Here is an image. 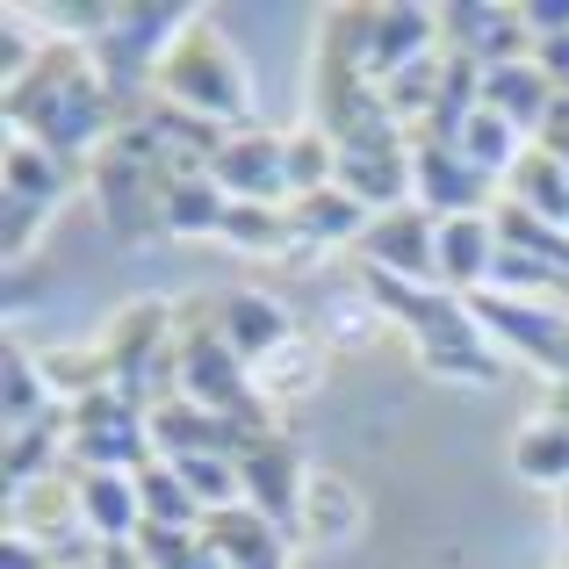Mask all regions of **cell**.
<instances>
[{
  "label": "cell",
  "instance_id": "obj_1",
  "mask_svg": "<svg viewBox=\"0 0 569 569\" xmlns=\"http://www.w3.org/2000/svg\"><path fill=\"white\" fill-rule=\"evenodd\" d=\"M0 109H8V138L43 144V152L66 159V167H94L101 144L130 123L123 101H116L109 80H101L94 51H87V43H72V37L43 43L37 66L8 87V101H0Z\"/></svg>",
  "mask_w": 569,
  "mask_h": 569
},
{
  "label": "cell",
  "instance_id": "obj_2",
  "mask_svg": "<svg viewBox=\"0 0 569 569\" xmlns=\"http://www.w3.org/2000/svg\"><path fill=\"white\" fill-rule=\"evenodd\" d=\"M361 289H368V303L389 310V318L411 332L418 361H426L440 382H469V389H490V382H498V353H490V339H483V325H476L469 296L432 289V281L368 274V267H361Z\"/></svg>",
  "mask_w": 569,
  "mask_h": 569
},
{
  "label": "cell",
  "instance_id": "obj_3",
  "mask_svg": "<svg viewBox=\"0 0 569 569\" xmlns=\"http://www.w3.org/2000/svg\"><path fill=\"white\" fill-rule=\"evenodd\" d=\"M173 173H194V167H173V152L152 138V123L130 116V123L101 144V159L87 167L94 202H101V223H109L123 246L167 231V188H173Z\"/></svg>",
  "mask_w": 569,
  "mask_h": 569
},
{
  "label": "cell",
  "instance_id": "obj_4",
  "mask_svg": "<svg viewBox=\"0 0 569 569\" xmlns=\"http://www.w3.org/2000/svg\"><path fill=\"white\" fill-rule=\"evenodd\" d=\"M181 397L188 403H202V411H217V418H231V426H246V432H274V403L260 397V382H252V368L231 353V339H223V325H217V303H188L181 310Z\"/></svg>",
  "mask_w": 569,
  "mask_h": 569
},
{
  "label": "cell",
  "instance_id": "obj_5",
  "mask_svg": "<svg viewBox=\"0 0 569 569\" xmlns=\"http://www.w3.org/2000/svg\"><path fill=\"white\" fill-rule=\"evenodd\" d=\"M159 101H173V109H188V116H202V123L231 130V138L252 123L246 66H238V51L209 22H188L181 43L167 51V66H159Z\"/></svg>",
  "mask_w": 569,
  "mask_h": 569
},
{
  "label": "cell",
  "instance_id": "obj_6",
  "mask_svg": "<svg viewBox=\"0 0 569 569\" xmlns=\"http://www.w3.org/2000/svg\"><path fill=\"white\" fill-rule=\"evenodd\" d=\"M181 310L173 303H130L123 318L109 325V389H123L144 418L167 397H181Z\"/></svg>",
  "mask_w": 569,
  "mask_h": 569
},
{
  "label": "cell",
  "instance_id": "obj_7",
  "mask_svg": "<svg viewBox=\"0 0 569 569\" xmlns=\"http://www.w3.org/2000/svg\"><path fill=\"white\" fill-rule=\"evenodd\" d=\"M188 22H194V14L173 8V0H159V8H109V14H101V29H94V66H101V80H109V94L123 101V116H138L130 101L159 80L167 51L181 43L173 29H188Z\"/></svg>",
  "mask_w": 569,
  "mask_h": 569
},
{
  "label": "cell",
  "instance_id": "obj_8",
  "mask_svg": "<svg viewBox=\"0 0 569 569\" xmlns=\"http://www.w3.org/2000/svg\"><path fill=\"white\" fill-rule=\"evenodd\" d=\"M339 29H347L353 58H361V72L376 87L403 80L411 66H426L432 51H440V14L418 8V0H382V8H332Z\"/></svg>",
  "mask_w": 569,
  "mask_h": 569
},
{
  "label": "cell",
  "instance_id": "obj_9",
  "mask_svg": "<svg viewBox=\"0 0 569 569\" xmlns=\"http://www.w3.org/2000/svg\"><path fill=\"white\" fill-rule=\"evenodd\" d=\"M72 455L80 469H116L138 476L152 461V418L123 397V389H94V397H72Z\"/></svg>",
  "mask_w": 569,
  "mask_h": 569
},
{
  "label": "cell",
  "instance_id": "obj_10",
  "mask_svg": "<svg viewBox=\"0 0 569 569\" xmlns=\"http://www.w3.org/2000/svg\"><path fill=\"white\" fill-rule=\"evenodd\" d=\"M476 325H483V339H498V347H512L519 361L533 368H556L569 361V310L548 303V296H505V289H476L469 296Z\"/></svg>",
  "mask_w": 569,
  "mask_h": 569
},
{
  "label": "cell",
  "instance_id": "obj_11",
  "mask_svg": "<svg viewBox=\"0 0 569 569\" xmlns=\"http://www.w3.org/2000/svg\"><path fill=\"white\" fill-rule=\"evenodd\" d=\"M440 51L447 58H469V66L498 72V66H519L533 58V29H527V8H490V0H447L440 8Z\"/></svg>",
  "mask_w": 569,
  "mask_h": 569
},
{
  "label": "cell",
  "instance_id": "obj_12",
  "mask_svg": "<svg viewBox=\"0 0 569 569\" xmlns=\"http://www.w3.org/2000/svg\"><path fill=\"white\" fill-rule=\"evenodd\" d=\"M361 267L368 274H397V281H432L440 289V217L426 209H389L361 231Z\"/></svg>",
  "mask_w": 569,
  "mask_h": 569
},
{
  "label": "cell",
  "instance_id": "obj_13",
  "mask_svg": "<svg viewBox=\"0 0 569 569\" xmlns=\"http://www.w3.org/2000/svg\"><path fill=\"white\" fill-rule=\"evenodd\" d=\"M238 476H246V505H252V512H267L281 533L303 527L310 469H303V455H296L289 432H267V440H252L246 455H238Z\"/></svg>",
  "mask_w": 569,
  "mask_h": 569
},
{
  "label": "cell",
  "instance_id": "obj_14",
  "mask_svg": "<svg viewBox=\"0 0 569 569\" xmlns=\"http://www.w3.org/2000/svg\"><path fill=\"white\" fill-rule=\"evenodd\" d=\"M217 188L231 202H267V209H289L296 188H289V138H267V130H238L231 144L217 152Z\"/></svg>",
  "mask_w": 569,
  "mask_h": 569
},
{
  "label": "cell",
  "instance_id": "obj_15",
  "mask_svg": "<svg viewBox=\"0 0 569 569\" xmlns=\"http://www.w3.org/2000/svg\"><path fill=\"white\" fill-rule=\"evenodd\" d=\"M490 173H476L469 159L455 152V144H411V202L426 209V217H483L490 202Z\"/></svg>",
  "mask_w": 569,
  "mask_h": 569
},
{
  "label": "cell",
  "instance_id": "obj_16",
  "mask_svg": "<svg viewBox=\"0 0 569 569\" xmlns=\"http://www.w3.org/2000/svg\"><path fill=\"white\" fill-rule=\"evenodd\" d=\"M217 325H223V339H231V353L246 368H267L281 347L296 339V318H289V303H274L267 289H223L217 296Z\"/></svg>",
  "mask_w": 569,
  "mask_h": 569
},
{
  "label": "cell",
  "instance_id": "obj_17",
  "mask_svg": "<svg viewBox=\"0 0 569 569\" xmlns=\"http://www.w3.org/2000/svg\"><path fill=\"white\" fill-rule=\"evenodd\" d=\"M252 440H267V432H246V426H231V418L202 411V403H188V397H167L152 411V447L167 461H181V455H246Z\"/></svg>",
  "mask_w": 569,
  "mask_h": 569
},
{
  "label": "cell",
  "instance_id": "obj_18",
  "mask_svg": "<svg viewBox=\"0 0 569 569\" xmlns=\"http://www.w3.org/2000/svg\"><path fill=\"white\" fill-rule=\"evenodd\" d=\"M72 490H80V519L101 548H130L144 533V498H138V476H116V469H72Z\"/></svg>",
  "mask_w": 569,
  "mask_h": 569
},
{
  "label": "cell",
  "instance_id": "obj_19",
  "mask_svg": "<svg viewBox=\"0 0 569 569\" xmlns=\"http://www.w3.org/2000/svg\"><path fill=\"white\" fill-rule=\"evenodd\" d=\"M202 541L217 548L231 569H289V533H281L267 512H252V505L209 512V519H202Z\"/></svg>",
  "mask_w": 569,
  "mask_h": 569
},
{
  "label": "cell",
  "instance_id": "obj_20",
  "mask_svg": "<svg viewBox=\"0 0 569 569\" xmlns=\"http://www.w3.org/2000/svg\"><path fill=\"white\" fill-rule=\"evenodd\" d=\"M556 80H548L533 58H519V66H498V72H483V109H498L505 123L527 138V130H548V116H556Z\"/></svg>",
  "mask_w": 569,
  "mask_h": 569
},
{
  "label": "cell",
  "instance_id": "obj_21",
  "mask_svg": "<svg viewBox=\"0 0 569 569\" xmlns=\"http://www.w3.org/2000/svg\"><path fill=\"white\" fill-rule=\"evenodd\" d=\"M490 267H498V217H447L440 223V289H490Z\"/></svg>",
  "mask_w": 569,
  "mask_h": 569
},
{
  "label": "cell",
  "instance_id": "obj_22",
  "mask_svg": "<svg viewBox=\"0 0 569 569\" xmlns=\"http://www.w3.org/2000/svg\"><path fill=\"white\" fill-rule=\"evenodd\" d=\"M505 188H512L519 209H533L541 223L569 231V159H556L548 144H527V159L505 173Z\"/></svg>",
  "mask_w": 569,
  "mask_h": 569
},
{
  "label": "cell",
  "instance_id": "obj_23",
  "mask_svg": "<svg viewBox=\"0 0 569 569\" xmlns=\"http://www.w3.org/2000/svg\"><path fill=\"white\" fill-rule=\"evenodd\" d=\"M289 223H296V238H303V246H347V238L361 246V231L376 217H368V209L332 181V188H318V194H296V202H289Z\"/></svg>",
  "mask_w": 569,
  "mask_h": 569
},
{
  "label": "cell",
  "instance_id": "obj_24",
  "mask_svg": "<svg viewBox=\"0 0 569 569\" xmlns=\"http://www.w3.org/2000/svg\"><path fill=\"white\" fill-rule=\"evenodd\" d=\"M512 469L527 476V483H541V490H569V418L562 411H541V418L519 426Z\"/></svg>",
  "mask_w": 569,
  "mask_h": 569
},
{
  "label": "cell",
  "instance_id": "obj_25",
  "mask_svg": "<svg viewBox=\"0 0 569 569\" xmlns=\"http://www.w3.org/2000/svg\"><path fill=\"white\" fill-rule=\"evenodd\" d=\"M223 217H231V194L217 188V173H209V167L173 173V188H167V231H181V238H223Z\"/></svg>",
  "mask_w": 569,
  "mask_h": 569
},
{
  "label": "cell",
  "instance_id": "obj_26",
  "mask_svg": "<svg viewBox=\"0 0 569 569\" xmlns=\"http://www.w3.org/2000/svg\"><path fill=\"white\" fill-rule=\"evenodd\" d=\"M66 159H51L43 144H22L8 138V152H0V188H8V202H29V209H51L58 194H66Z\"/></svg>",
  "mask_w": 569,
  "mask_h": 569
},
{
  "label": "cell",
  "instance_id": "obj_27",
  "mask_svg": "<svg viewBox=\"0 0 569 569\" xmlns=\"http://www.w3.org/2000/svg\"><path fill=\"white\" fill-rule=\"evenodd\" d=\"M138 498H144V527H173V533H202V505H194V490L181 483V469L173 461H144L138 469Z\"/></svg>",
  "mask_w": 569,
  "mask_h": 569
},
{
  "label": "cell",
  "instance_id": "obj_28",
  "mask_svg": "<svg viewBox=\"0 0 569 569\" xmlns=\"http://www.w3.org/2000/svg\"><path fill=\"white\" fill-rule=\"evenodd\" d=\"M455 152L469 159L476 173H490V181H498V173H512L519 159H527V144H519V130L505 123L498 109H476V116H469V130L455 138Z\"/></svg>",
  "mask_w": 569,
  "mask_h": 569
},
{
  "label": "cell",
  "instance_id": "obj_29",
  "mask_svg": "<svg viewBox=\"0 0 569 569\" xmlns=\"http://www.w3.org/2000/svg\"><path fill=\"white\" fill-rule=\"evenodd\" d=\"M58 403H51V376H43V361H29L22 339H8V432H29L43 426Z\"/></svg>",
  "mask_w": 569,
  "mask_h": 569
},
{
  "label": "cell",
  "instance_id": "obj_30",
  "mask_svg": "<svg viewBox=\"0 0 569 569\" xmlns=\"http://www.w3.org/2000/svg\"><path fill=\"white\" fill-rule=\"evenodd\" d=\"M353 527H361V498H353L339 476H310V490H303V527H296V533H310V541H347Z\"/></svg>",
  "mask_w": 569,
  "mask_h": 569
},
{
  "label": "cell",
  "instance_id": "obj_31",
  "mask_svg": "<svg viewBox=\"0 0 569 569\" xmlns=\"http://www.w3.org/2000/svg\"><path fill=\"white\" fill-rule=\"evenodd\" d=\"M58 432H72V411H51L43 426L8 432V490H14V498L29 490V476L43 483V469H51V455H58Z\"/></svg>",
  "mask_w": 569,
  "mask_h": 569
},
{
  "label": "cell",
  "instance_id": "obj_32",
  "mask_svg": "<svg viewBox=\"0 0 569 569\" xmlns=\"http://www.w3.org/2000/svg\"><path fill=\"white\" fill-rule=\"evenodd\" d=\"M223 238H231V246H246V252H289V246H303V238H296V223H289V209H267V202H231Z\"/></svg>",
  "mask_w": 569,
  "mask_h": 569
},
{
  "label": "cell",
  "instance_id": "obj_33",
  "mask_svg": "<svg viewBox=\"0 0 569 569\" xmlns=\"http://www.w3.org/2000/svg\"><path fill=\"white\" fill-rule=\"evenodd\" d=\"M252 376H260V397H267V403H274V397H303L310 376H318V347H310V339L296 332L289 347H281L267 368H252Z\"/></svg>",
  "mask_w": 569,
  "mask_h": 569
},
{
  "label": "cell",
  "instance_id": "obj_34",
  "mask_svg": "<svg viewBox=\"0 0 569 569\" xmlns=\"http://www.w3.org/2000/svg\"><path fill=\"white\" fill-rule=\"evenodd\" d=\"M519 8H527L533 43H541V37H569V0H519Z\"/></svg>",
  "mask_w": 569,
  "mask_h": 569
},
{
  "label": "cell",
  "instance_id": "obj_35",
  "mask_svg": "<svg viewBox=\"0 0 569 569\" xmlns=\"http://www.w3.org/2000/svg\"><path fill=\"white\" fill-rule=\"evenodd\" d=\"M94 562H101V569H144V556H138V548H101Z\"/></svg>",
  "mask_w": 569,
  "mask_h": 569
},
{
  "label": "cell",
  "instance_id": "obj_36",
  "mask_svg": "<svg viewBox=\"0 0 569 569\" xmlns=\"http://www.w3.org/2000/svg\"><path fill=\"white\" fill-rule=\"evenodd\" d=\"M562 527H569V490H562Z\"/></svg>",
  "mask_w": 569,
  "mask_h": 569
},
{
  "label": "cell",
  "instance_id": "obj_37",
  "mask_svg": "<svg viewBox=\"0 0 569 569\" xmlns=\"http://www.w3.org/2000/svg\"><path fill=\"white\" fill-rule=\"evenodd\" d=\"M80 569H101V562H80Z\"/></svg>",
  "mask_w": 569,
  "mask_h": 569
}]
</instances>
